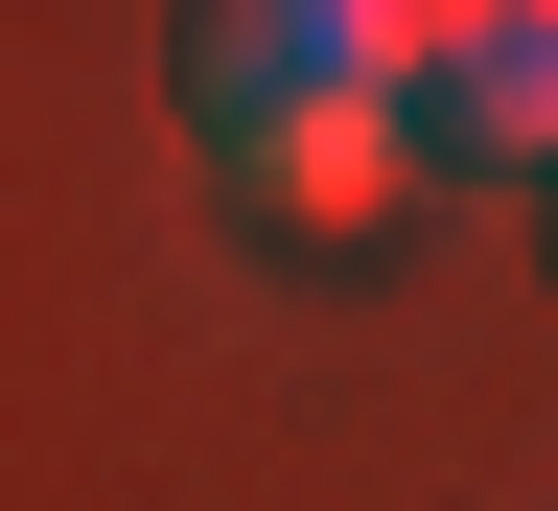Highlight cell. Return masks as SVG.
Returning <instances> with one entry per match:
<instances>
[{"mask_svg":"<svg viewBox=\"0 0 558 511\" xmlns=\"http://www.w3.org/2000/svg\"><path fill=\"white\" fill-rule=\"evenodd\" d=\"M418 47L442 0H186V139L256 209H396L418 186Z\"/></svg>","mask_w":558,"mask_h":511,"instance_id":"cell-1","label":"cell"},{"mask_svg":"<svg viewBox=\"0 0 558 511\" xmlns=\"http://www.w3.org/2000/svg\"><path fill=\"white\" fill-rule=\"evenodd\" d=\"M418 163L442 186H558V0H442V47H418Z\"/></svg>","mask_w":558,"mask_h":511,"instance_id":"cell-2","label":"cell"}]
</instances>
